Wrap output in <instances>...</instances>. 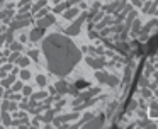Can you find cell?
<instances>
[{"mask_svg":"<svg viewBox=\"0 0 158 129\" xmlns=\"http://www.w3.org/2000/svg\"><path fill=\"white\" fill-rule=\"evenodd\" d=\"M44 49L48 54L49 68L54 73H66L75 61V51L72 43L60 36H51L44 43Z\"/></svg>","mask_w":158,"mask_h":129,"instance_id":"obj_1","label":"cell"},{"mask_svg":"<svg viewBox=\"0 0 158 129\" xmlns=\"http://www.w3.org/2000/svg\"><path fill=\"white\" fill-rule=\"evenodd\" d=\"M41 34H42V31H41V29H36V31H34L32 34H31V37H32V39H38V37H39Z\"/></svg>","mask_w":158,"mask_h":129,"instance_id":"obj_2","label":"cell"},{"mask_svg":"<svg viewBox=\"0 0 158 129\" xmlns=\"http://www.w3.org/2000/svg\"><path fill=\"white\" fill-rule=\"evenodd\" d=\"M10 83H14V76H10V78H7V80H3V85H5V87H10Z\"/></svg>","mask_w":158,"mask_h":129,"instance_id":"obj_3","label":"cell"},{"mask_svg":"<svg viewBox=\"0 0 158 129\" xmlns=\"http://www.w3.org/2000/svg\"><path fill=\"white\" fill-rule=\"evenodd\" d=\"M17 58H19V54H17V53H14V54H12V56H10V61H15V60H17Z\"/></svg>","mask_w":158,"mask_h":129,"instance_id":"obj_4","label":"cell"},{"mask_svg":"<svg viewBox=\"0 0 158 129\" xmlns=\"http://www.w3.org/2000/svg\"><path fill=\"white\" fill-rule=\"evenodd\" d=\"M3 121H5V124H9V122H10V119H9V116H7V114H3Z\"/></svg>","mask_w":158,"mask_h":129,"instance_id":"obj_5","label":"cell"},{"mask_svg":"<svg viewBox=\"0 0 158 129\" xmlns=\"http://www.w3.org/2000/svg\"><path fill=\"white\" fill-rule=\"evenodd\" d=\"M29 63V61H27V60H26V58H24V60H21V64H22V66H26V64Z\"/></svg>","mask_w":158,"mask_h":129,"instance_id":"obj_6","label":"cell"},{"mask_svg":"<svg viewBox=\"0 0 158 129\" xmlns=\"http://www.w3.org/2000/svg\"><path fill=\"white\" fill-rule=\"evenodd\" d=\"M29 54H31V56H32V58H36V56H38V51H31V53H29Z\"/></svg>","mask_w":158,"mask_h":129,"instance_id":"obj_7","label":"cell"},{"mask_svg":"<svg viewBox=\"0 0 158 129\" xmlns=\"http://www.w3.org/2000/svg\"><path fill=\"white\" fill-rule=\"evenodd\" d=\"M22 78H29V73L27 71H22Z\"/></svg>","mask_w":158,"mask_h":129,"instance_id":"obj_8","label":"cell"},{"mask_svg":"<svg viewBox=\"0 0 158 129\" xmlns=\"http://www.w3.org/2000/svg\"><path fill=\"white\" fill-rule=\"evenodd\" d=\"M0 94H2V88H0Z\"/></svg>","mask_w":158,"mask_h":129,"instance_id":"obj_9","label":"cell"}]
</instances>
